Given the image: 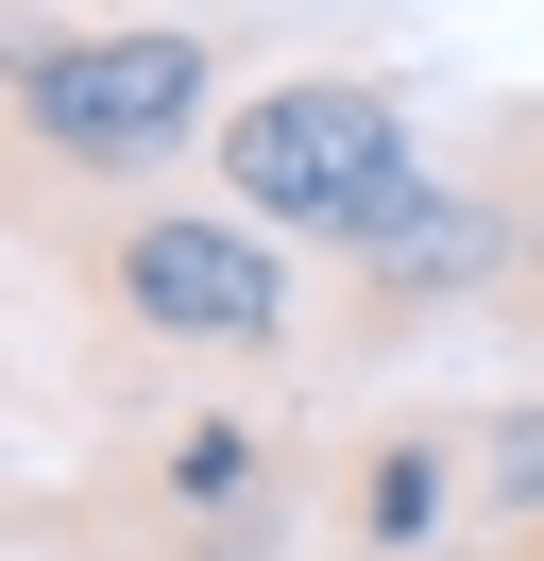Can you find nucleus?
Here are the masks:
<instances>
[{
    "instance_id": "f257e3e1",
    "label": "nucleus",
    "mask_w": 544,
    "mask_h": 561,
    "mask_svg": "<svg viewBox=\"0 0 544 561\" xmlns=\"http://www.w3.org/2000/svg\"><path fill=\"white\" fill-rule=\"evenodd\" d=\"M222 18H68V0H18L0 18V119H18V171H34V221L68 187L136 205L154 171H204L222 137Z\"/></svg>"
},
{
    "instance_id": "f03ea898",
    "label": "nucleus",
    "mask_w": 544,
    "mask_h": 561,
    "mask_svg": "<svg viewBox=\"0 0 544 561\" xmlns=\"http://www.w3.org/2000/svg\"><path fill=\"white\" fill-rule=\"evenodd\" d=\"M34 255L120 357H170V375H256V357H290V307H306L290 239H256L238 205H170V187L102 221H34Z\"/></svg>"
},
{
    "instance_id": "7ed1b4c3",
    "label": "nucleus",
    "mask_w": 544,
    "mask_h": 561,
    "mask_svg": "<svg viewBox=\"0 0 544 561\" xmlns=\"http://www.w3.org/2000/svg\"><path fill=\"white\" fill-rule=\"evenodd\" d=\"M408 171H426V137H408L392 69H272V85H238L222 137H204V205H238L290 255H340Z\"/></svg>"
},
{
    "instance_id": "0eeeda50",
    "label": "nucleus",
    "mask_w": 544,
    "mask_h": 561,
    "mask_svg": "<svg viewBox=\"0 0 544 561\" xmlns=\"http://www.w3.org/2000/svg\"><path fill=\"white\" fill-rule=\"evenodd\" d=\"M476 511L544 527V391H528V409H494V425H476Z\"/></svg>"
},
{
    "instance_id": "423d86ee",
    "label": "nucleus",
    "mask_w": 544,
    "mask_h": 561,
    "mask_svg": "<svg viewBox=\"0 0 544 561\" xmlns=\"http://www.w3.org/2000/svg\"><path fill=\"white\" fill-rule=\"evenodd\" d=\"M340 545L358 561H426L442 511H476V425H374V443H340Z\"/></svg>"
},
{
    "instance_id": "39448f33",
    "label": "nucleus",
    "mask_w": 544,
    "mask_h": 561,
    "mask_svg": "<svg viewBox=\"0 0 544 561\" xmlns=\"http://www.w3.org/2000/svg\"><path fill=\"white\" fill-rule=\"evenodd\" d=\"M340 289H358V323H460V307H510L528 289V221H510V171H408L392 205L340 239Z\"/></svg>"
},
{
    "instance_id": "20e7f679",
    "label": "nucleus",
    "mask_w": 544,
    "mask_h": 561,
    "mask_svg": "<svg viewBox=\"0 0 544 561\" xmlns=\"http://www.w3.org/2000/svg\"><path fill=\"white\" fill-rule=\"evenodd\" d=\"M290 493H306V443L256 409V391H188L120 443L102 511H120V561H272L290 545Z\"/></svg>"
}]
</instances>
